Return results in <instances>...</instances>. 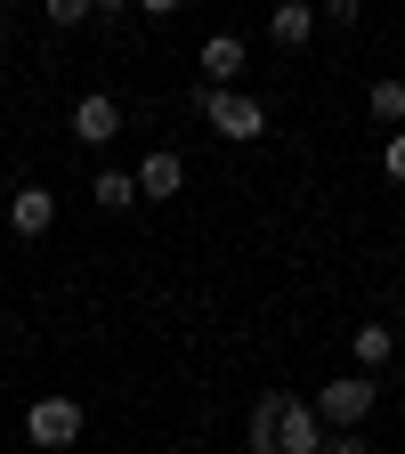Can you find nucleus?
I'll return each instance as SVG.
<instances>
[{
	"label": "nucleus",
	"mask_w": 405,
	"mask_h": 454,
	"mask_svg": "<svg viewBox=\"0 0 405 454\" xmlns=\"http://www.w3.org/2000/svg\"><path fill=\"white\" fill-rule=\"evenodd\" d=\"M324 430H332V422H324L316 406L268 389L260 406H252V422H244V446H252V454H324Z\"/></svg>",
	"instance_id": "f257e3e1"
},
{
	"label": "nucleus",
	"mask_w": 405,
	"mask_h": 454,
	"mask_svg": "<svg viewBox=\"0 0 405 454\" xmlns=\"http://www.w3.org/2000/svg\"><path fill=\"white\" fill-rule=\"evenodd\" d=\"M203 122L219 130V138H236V146H252V138H268V106L260 98H244V90H227V82H203Z\"/></svg>",
	"instance_id": "f03ea898"
},
{
	"label": "nucleus",
	"mask_w": 405,
	"mask_h": 454,
	"mask_svg": "<svg viewBox=\"0 0 405 454\" xmlns=\"http://www.w3.org/2000/svg\"><path fill=\"white\" fill-rule=\"evenodd\" d=\"M25 438L49 446V454H66L82 438V397H33V406H25Z\"/></svg>",
	"instance_id": "7ed1b4c3"
},
{
	"label": "nucleus",
	"mask_w": 405,
	"mask_h": 454,
	"mask_svg": "<svg viewBox=\"0 0 405 454\" xmlns=\"http://www.w3.org/2000/svg\"><path fill=\"white\" fill-rule=\"evenodd\" d=\"M373 397H381V389H373V373L357 365V373H340V381H324V389H316V414H324L332 430H349V422H365V414H373Z\"/></svg>",
	"instance_id": "20e7f679"
},
{
	"label": "nucleus",
	"mask_w": 405,
	"mask_h": 454,
	"mask_svg": "<svg viewBox=\"0 0 405 454\" xmlns=\"http://www.w3.org/2000/svg\"><path fill=\"white\" fill-rule=\"evenodd\" d=\"M74 138H82V146H105V138H122V106H113L105 90L74 98Z\"/></svg>",
	"instance_id": "39448f33"
},
{
	"label": "nucleus",
	"mask_w": 405,
	"mask_h": 454,
	"mask_svg": "<svg viewBox=\"0 0 405 454\" xmlns=\"http://www.w3.org/2000/svg\"><path fill=\"white\" fill-rule=\"evenodd\" d=\"M179 187H187V162L170 154V146H154V154L138 162V195H146V203H170Z\"/></svg>",
	"instance_id": "423d86ee"
},
{
	"label": "nucleus",
	"mask_w": 405,
	"mask_h": 454,
	"mask_svg": "<svg viewBox=\"0 0 405 454\" xmlns=\"http://www.w3.org/2000/svg\"><path fill=\"white\" fill-rule=\"evenodd\" d=\"M9 227H17V236H49V227H57V195L49 187H17L9 195Z\"/></svg>",
	"instance_id": "0eeeda50"
},
{
	"label": "nucleus",
	"mask_w": 405,
	"mask_h": 454,
	"mask_svg": "<svg viewBox=\"0 0 405 454\" xmlns=\"http://www.w3.org/2000/svg\"><path fill=\"white\" fill-rule=\"evenodd\" d=\"M316 25H324V9H308V0H284V9H268V41H276V49H300Z\"/></svg>",
	"instance_id": "6e6552de"
},
{
	"label": "nucleus",
	"mask_w": 405,
	"mask_h": 454,
	"mask_svg": "<svg viewBox=\"0 0 405 454\" xmlns=\"http://www.w3.org/2000/svg\"><path fill=\"white\" fill-rule=\"evenodd\" d=\"M203 74H211V82H236V74H244V33H211V41H203Z\"/></svg>",
	"instance_id": "1a4fd4ad"
},
{
	"label": "nucleus",
	"mask_w": 405,
	"mask_h": 454,
	"mask_svg": "<svg viewBox=\"0 0 405 454\" xmlns=\"http://www.w3.org/2000/svg\"><path fill=\"white\" fill-rule=\"evenodd\" d=\"M130 203H146L138 170H97V211H130Z\"/></svg>",
	"instance_id": "9d476101"
},
{
	"label": "nucleus",
	"mask_w": 405,
	"mask_h": 454,
	"mask_svg": "<svg viewBox=\"0 0 405 454\" xmlns=\"http://www.w3.org/2000/svg\"><path fill=\"white\" fill-rule=\"evenodd\" d=\"M349 340H357V365H365V373H373V365H389V357H397V333H389V325H357V333H349Z\"/></svg>",
	"instance_id": "9b49d317"
},
{
	"label": "nucleus",
	"mask_w": 405,
	"mask_h": 454,
	"mask_svg": "<svg viewBox=\"0 0 405 454\" xmlns=\"http://www.w3.org/2000/svg\"><path fill=\"white\" fill-rule=\"evenodd\" d=\"M365 114H373L381 130H397V122H405V82H373V90H365Z\"/></svg>",
	"instance_id": "f8f14e48"
},
{
	"label": "nucleus",
	"mask_w": 405,
	"mask_h": 454,
	"mask_svg": "<svg viewBox=\"0 0 405 454\" xmlns=\"http://www.w3.org/2000/svg\"><path fill=\"white\" fill-rule=\"evenodd\" d=\"M41 9H49V25H66V33H74V25L97 17V0H41Z\"/></svg>",
	"instance_id": "ddd939ff"
},
{
	"label": "nucleus",
	"mask_w": 405,
	"mask_h": 454,
	"mask_svg": "<svg viewBox=\"0 0 405 454\" xmlns=\"http://www.w3.org/2000/svg\"><path fill=\"white\" fill-rule=\"evenodd\" d=\"M381 170H389V179H397V187H405V130H397V138H389V146H381Z\"/></svg>",
	"instance_id": "4468645a"
},
{
	"label": "nucleus",
	"mask_w": 405,
	"mask_h": 454,
	"mask_svg": "<svg viewBox=\"0 0 405 454\" xmlns=\"http://www.w3.org/2000/svg\"><path fill=\"white\" fill-rule=\"evenodd\" d=\"M138 9H146V17H179V0H138Z\"/></svg>",
	"instance_id": "2eb2a0df"
},
{
	"label": "nucleus",
	"mask_w": 405,
	"mask_h": 454,
	"mask_svg": "<svg viewBox=\"0 0 405 454\" xmlns=\"http://www.w3.org/2000/svg\"><path fill=\"white\" fill-rule=\"evenodd\" d=\"M122 9H138V0H97V17H122Z\"/></svg>",
	"instance_id": "dca6fc26"
}]
</instances>
